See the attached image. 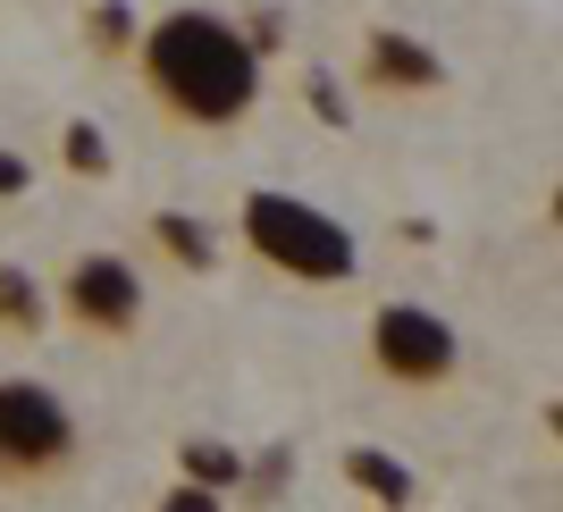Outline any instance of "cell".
Returning a JSON list of instances; mask_svg holds the SVG:
<instances>
[{"instance_id": "9", "label": "cell", "mask_w": 563, "mask_h": 512, "mask_svg": "<svg viewBox=\"0 0 563 512\" xmlns=\"http://www.w3.org/2000/svg\"><path fill=\"white\" fill-rule=\"evenodd\" d=\"M51 320V294L25 278L18 260H0V336H34Z\"/></svg>"}, {"instance_id": "12", "label": "cell", "mask_w": 563, "mask_h": 512, "mask_svg": "<svg viewBox=\"0 0 563 512\" xmlns=\"http://www.w3.org/2000/svg\"><path fill=\"white\" fill-rule=\"evenodd\" d=\"M93 43L101 51H135V18H126L118 0H93Z\"/></svg>"}, {"instance_id": "6", "label": "cell", "mask_w": 563, "mask_h": 512, "mask_svg": "<svg viewBox=\"0 0 563 512\" xmlns=\"http://www.w3.org/2000/svg\"><path fill=\"white\" fill-rule=\"evenodd\" d=\"M362 85L387 101H438L446 93V59L429 43H412V34H396V25H371L362 34Z\"/></svg>"}, {"instance_id": "4", "label": "cell", "mask_w": 563, "mask_h": 512, "mask_svg": "<svg viewBox=\"0 0 563 512\" xmlns=\"http://www.w3.org/2000/svg\"><path fill=\"white\" fill-rule=\"evenodd\" d=\"M362 353H371V378L396 396H446L463 378V327L438 303H378L362 327Z\"/></svg>"}, {"instance_id": "10", "label": "cell", "mask_w": 563, "mask_h": 512, "mask_svg": "<svg viewBox=\"0 0 563 512\" xmlns=\"http://www.w3.org/2000/svg\"><path fill=\"white\" fill-rule=\"evenodd\" d=\"M177 463H186V479H202V488H211V496H228L235 488V470H244V463H235V454H228V445H177Z\"/></svg>"}, {"instance_id": "7", "label": "cell", "mask_w": 563, "mask_h": 512, "mask_svg": "<svg viewBox=\"0 0 563 512\" xmlns=\"http://www.w3.org/2000/svg\"><path fill=\"white\" fill-rule=\"evenodd\" d=\"M336 470H345V488L362 496V504H412V496H421L412 463H404V454H387V445H345V454H336Z\"/></svg>"}, {"instance_id": "13", "label": "cell", "mask_w": 563, "mask_h": 512, "mask_svg": "<svg viewBox=\"0 0 563 512\" xmlns=\"http://www.w3.org/2000/svg\"><path fill=\"white\" fill-rule=\"evenodd\" d=\"M25 193H34V160L0 152V202H25Z\"/></svg>"}, {"instance_id": "11", "label": "cell", "mask_w": 563, "mask_h": 512, "mask_svg": "<svg viewBox=\"0 0 563 512\" xmlns=\"http://www.w3.org/2000/svg\"><path fill=\"white\" fill-rule=\"evenodd\" d=\"M68 160L85 168V177H101V168H110V143H101L93 118H76V126H68Z\"/></svg>"}, {"instance_id": "8", "label": "cell", "mask_w": 563, "mask_h": 512, "mask_svg": "<svg viewBox=\"0 0 563 512\" xmlns=\"http://www.w3.org/2000/svg\"><path fill=\"white\" fill-rule=\"evenodd\" d=\"M143 244H152L168 269H186V278H211L219 269V235L202 227V219H186V210H152V219H143Z\"/></svg>"}, {"instance_id": "1", "label": "cell", "mask_w": 563, "mask_h": 512, "mask_svg": "<svg viewBox=\"0 0 563 512\" xmlns=\"http://www.w3.org/2000/svg\"><path fill=\"white\" fill-rule=\"evenodd\" d=\"M135 85L177 135L228 143L261 110V43L219 9H161L135 25Z\"/></svg>"}, {"instance_id": "2", "label": "cell", "mask_w": 563, "mask_h": 512, "mask_svg": "<svg viewBox=\"0 0 563 512\" xmlns=\"http://www.w3.org/2000/svg\"><path fill=\"white\" fill-rule=\"evenodd\" d=\"M235 235H244V253L286 286H353L362 278V244H353L345 219H329L320 202L286 186H253L235 202Z\"/></svg>"}, {"instance_id": "5", "label": "cell", "mask_w": 563, "mask_h": 512, "mask_svg": "<svg viewBox=\"0 0 563 512\" xmlns=\"http://www.w3.org/2000/svg\"><path fill=\"white\" fill-rule=\"evenodd\" d=\"M51 311H59L85 345H135L152 294H143V269L126 253H76L68 269H59V286H51Z\"/></svg>"}, {"instance_id": "3", "label": "cell", "mask_w": 563, "mask_h": 512, "mask_svg": "<svg viewBox=\"0 0 563 512\" xmlns=\"http://www.w3.org/2000/svg\"><path fill=\"white\" fill-rule=\"evenodd\" d=\"M85 463V428L76 403L43 378H0V488L34 496V488H68Z\"/></svg>"}]
</instances>
